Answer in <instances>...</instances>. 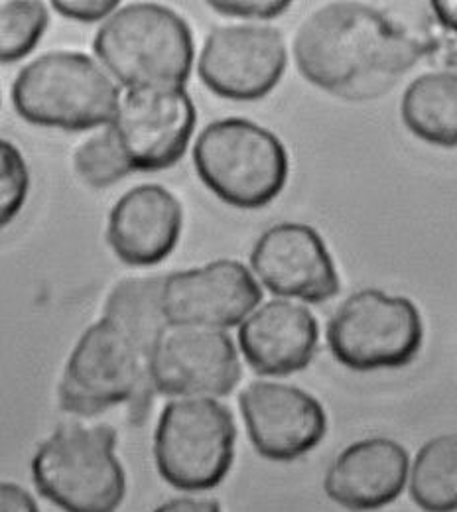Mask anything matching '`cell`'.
<instances>
[{"instance_id": "15", "label": "cell", "mask_w": 457, "mask_h": 512, "mask_svg": "<svg viewBox=\"0 0 457 512\" xmlns=\"http://www.w3.org/2000/svg\"><path fill=\"white\" fill-rule=\"evenodd\" d=\"M184 227L178 197L156 184L136 186L111 209L107 243L129 266H154L174 253Z\"/></svg>"}, {"instance_id": "5", "label": "cell", "mask_w": 457, "mask_h": 512, "mask_svg": "<svg viewBox=\"0 0 457 512\" xmlns=\"http://www.w3.org/2000/svg\"><path fill=\"white\" fill-rule=\"evenodd\" d=\"M113 426L67 424L32 457L38 493L66 512H115L127 495V475L115 453Z\"/></svg>"}, {"instance_id": "11", "label": "cell", "mask_w": 457, "mask_h": 512, "mask_svg": "<svg viewBox=\"0 0 457 512\" xmlns=\"http://www.w3.org/2000/svg\"><path fill=\"white\" fill-rule=\"evenodd\" d=\"M261 300L253 272L231 258L172 272L162 282V312L170 327H235L255 312Z\"/></svg>"}, {"instance_id": "13", "label": "cell", "mask_w": 457, "mask_h": 512, "mask_svg": "<svg viewBox=\"0 0 457 512\" xmlns=\"http://www.w3.org/2000/svg\"><path fill=\"white\" fill-rule=\"evenodd\" d=\"M251 268L274 296L306 304H324L341 288L324 239L304 223H278L266 229L251 251Z\"/></svg>"}, {"instance_id": "7", "label": "cell", "mask_w": 457, "mask_h": 512, "mask_svg": "<svg viewBox=\"0 0 457 512\" xmlns=\"http://www.w3.org/2000/svg\"><path fill=\"white\" fill-rule=\"evenodd\" d=\"M237 428L215 398H176L158 418L154 461L160 477L188 493L221 485L235 461Z\"/></svg>"}, {"instance_id": "20", "label": "cell", "mask_w": 457, "mask_h": 512, "mask_svg": "<svg viewBox=\"0 0 457 512\" xmlns=\"http://www.w3.org/2000/svg\"><path fill=\"white\" fill-rule=\"evenodd\" d=\"M50 24L38 0H0V64L18 62L34 52Z\"/></svg>"}, {"instance_id": "9", "label": "cell", "mask_w": 457, "mask_h": 512, "mask_svg": "<svg viewBox=\"0 0 457 512\" xmlns=\"http://www.w3.org/2000/svg\"><path fill=\"white\" fill-rule=\"evenodd\" d=\"M288 65L286 44L274 26L231 24L209 32L197 75L217 97L251 103L280 83Z\"/></svg>"}, {"instance_id": "12", "label": "cell", "mask_w": 457, "mask_h": 512, "mask_svg": "<svg viewBox=\"0 0 457 512\" xmlns=\"http://www.w3.org/2000/svg\"><path fill=\"white\" fill-rule=\"evenodd\" d=\"M154 390L180 398H219L241 381L237 347L223 329L168 327L152 357Z\"/></svg>"}, {"instance_id": "8", "label": "cell", "mask_w": 457, "mask_h": 512, "mask_svg": "<svg viewBox=\"0 0 457 512\" xmlns=\"http://www.w3.org/2000/svg\"><path fill=\"white\" fill-rule=\"evenodd\" d=\"M424 343V321L416 304L383 290L349 296L327 325L331 355L355 373L410 365Z\"/></svg>"}, {"instance_id": "23", "label": "cell", "mask_w": 457, "mask_h": 512, "mask_svg": "<svg viewBox=\"0 0 457 512\" xmlns=\"http://www.w3.org/2000/svg\"><path fill=\"white\" fill-rule=\"evenodd\" d=\"M430 6L438 26L430 38L432 56L440 54L444 64L457 67V0H436Z\"/></svg>"}, {"instance_id": "27", "label": "cell", "mask_w": 457, "mask_h": 512, "mask_svg": "<svg viewBox=\"0 0 457 512\" xmlns=\"http://www.w3.org/2000/svg\"><path fill=\"white\" fill-rule=\"evenodd\" d=\"M152 512H221V505L213 499H194V497H180L160 505Z\"/></svg>"}, {"instance_id": "10", "label": "cell", "mask_w": 457, "mask_h": 512, "mask_svg": "<svg viewBox=\"0 0 457 512\" xmlns=\"http://www.w3.org/2000/svg\"><path fill=\"white\" fill-rule=\"evenodd\" d=\"M194 99L182 89H132L121 97L113 121L119 146L132 172L176 166L196 130Z\"/></svg>"}, {"instance_id": "21", "label": "cell", "mask_w": 457, "mask_h": 512, "mask_svg": "<svg viewBox=\"0 0 457 512\" xmlns=\"http://www.w3.org/2000/svg\"><path fill=\"white\" fill-rule=\"evenodd\" d=\"M73 168L89 188L103 190L132 174L131 166L111 127L87 138L73 154Z\"/></svg>"}, {"instance_id": "25", "label": "cell", "mask_w": 457, "mask_h": 512, "mask_svg": "<svg viewBox=\"0 0 457 512\" xmlns=\"http://www.w3.org/2000/svg\"><path fill=\"white\" fill-rule=\"evenodd\" d=\"M209 6L231 18H245V20H272L284 14L290 8V2H209Z\"/></svg>"}, {"instance_id": "16", "label": "cell", "mask_w": 457, "mask_h": 512, "mask_svg": "<svg viewBox=\"0 0 457 512\" xmlns=\"http://www.w3.org/2000/svg\"><path fill=\"white\" fill-rule=\"evenodd\" d=\"M410 473L408 451L389 438H369L343 449L329 465L327 497L351 512L379 511L394 503Z\"/></svg>"}, {"instance_id": "14", "label": "cell", "mask_w": 457, "mask_h": 512, "mask_svg": "<svg viewBox=\"0 0 457 512\" xmlns=\"http://www.w3.org/2000/svg\"><path fill=\"white\" fill-rule=\"evenodd\" d=\"M249 440L270 461H296L318 448L327 432L324 406L292 384L251 383L239 396Z\"/></svg>"}, {"instance_id": "24", "label": "cell", "mask_w": 457, "mask_h": 512, "mask_svg": "<svg viewBox=\"0 0 457 512\" xmlns=\"http://www.w3.org/2000/svg\"><path fill=\"white\" fill-rule=\"evenodd\" d=\"M54 10L62 14L64 18L93 24V22H105L119 6L117 0H54Z\"/></svg>"}, {"instance_id": "6", "label": "cell", "mask_w": 457, "mask_h": 512, "mask_svg": "<svg viewBox=\"0 0 457 512\" xmlns=\"http://www.w3.org/2000/svg\"><path fill=\"white\" fill-rule=\"evenodd\" d=\"M194 166L203 186L237 209H261L286 188L290 160L282 140L253 121L229 117L201 130Z\"/></svg>"}, {"instance_id": "18", "label": "cell", "mask_w": 457, "mask_h": 512, "mask_svg": "<svg viewBox=\"0 0 457 512\" xmlns=\"http://www.w3.org/2000/svg\"><path fill=\"white\" fill-rule=\"evenodd\" d=\"M400 115L416 138L457 148V73L434 71L416 77L402 95Z\"/></svg>"}, {"instance_id": "2", "label": "cell", "mask_w": 457, "mask_h": 512, "mask_svg": "<svg viewBox=\"0 0 457 512\" xmlns=\"http://www.w3.org/2000/svg\"><path fill=\"white\" fill-rule=\"evenodd\" d=\"M156 347L123 323L103 316L85 329L67 359L60 383L62 410L97 416L131 404L134 422H142L156 392L150 375Z\"/></svg>"}, {"instance_id": "3", "label": "cell", "mask_w": 457, "mask_h": 512, "mask_svg": "<svg viewBox=\"0 0 457 512\" xmlns=\"http://www.w3.org/2000/svg\"><path fill=\"white\" fill-rule=\"evenodd\" d=\"M93 50L127 91L186 87L196 56L188 22L156 2L117 8L97 30Z\"/></svg>"}, {"instance_id": "22", "label": "cell", "mask_w": 457, "mask_h": 512, "mask_svg": "<svg viewBox=\"0 0 457 512\" xmlns=\"http://www.w3.org/2000/svg\"><path fill=\"white\" fill-rule=\"evenodd\" d=\"M30 193V170L18 150L6 138H0V231L22 211Z\"/></svg>"}, {"instance_id": "17", "label": "cell", "mask_w": 457, "mask_h": 512, "mask_svg": "<svg viewBox=\"0 0 457 512\" xmlns=\"http://www.w3.org/2000/svg\"><path fill=\"white\" fill-rule=\"evenodd\" d=\"M316 316L294 302L272 300L239 327V347L251 369L264 377L304 371L318 349Z\"/></svg>"}, {"instance_id": "19", "label": "cell", "mask_w": 457, "mask_h": 512, "mask_svg": "<svg viewBox=\"0 0 457 512\" xmlns=\"http://www.w3.org/2000/svg\"><path fill=\"white\" fill-rule=\"evenodd\" d=\"M408 489L424 512H457V432L432 438L418 449Z\"/></svg>"}, {"instance_id": "4", "label": "cell", "mask_w": 457, "mask_h": 512, "mask_svg": "<svg viewBox=\"0 0 457 512\" xmlns=\"http://www.w3.org/2000/svg\"><path fill=\"white\" fill-rule=\"evenodd\" d=\"M12 105L30 125L81 132L105 127L121 103L117 81L81 52H50L22 67Z\"/></svg>"}, {"instance_id": "1", "label": "cell", "mask_w": 457, "mask_h": 512, "mask_svg": "<svg viewBox=\"0 0 457 512\" xmlns=\"http://www.w3.org/2000/svg\"><path fill=\"white\" fill-rule=\"evenodd\" d=\"M428 56L430 40L359 2L326 4L302 22L294 38V58L306 81L353 103L387 95Z\"/></svg>"}, {"instance_id": "26", "label": "cell", "mask_w": 457, "mask_h": 512, "mask_svg": "<svg viewBox=\"0 0 457 512\" xmlns=\"http://www.w3.org/2000/svg\"><path fill=\"white\" fill-rule=\"evenodd\" d=\"M0 512H40V509L26 489L0 481Z\"/></svg>"}]
</instances>
